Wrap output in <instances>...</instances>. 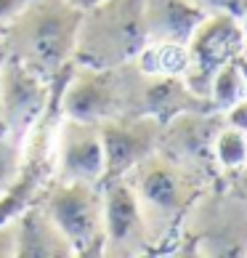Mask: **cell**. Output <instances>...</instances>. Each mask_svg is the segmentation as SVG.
I'll list each match as a JSON object with an SVG mask.
<instances>
[{"label": "cell", "instance_id": "18", "mask_svg": "<svg viewBox=\"0 0 247 258\" xmlns=\"http://www.w3.org/2000/svg\"><path fill=\"white\" fill-rule=\"evenodd\" d=\"M192 3H197L205 14H215V11H236L239 14V8L244 6L239 0H192Z\"/></svg>", "mask_w": 247, "mask_h": 258}, {"label": "cell", "instance_id": "2", "mask_svg": "<svg viewBox=\"0 0 247 258\" xmlns=\"http://www.w3.org/2000/svg\"><path fill=\"white\" fill-rule=\"evenodd\" d=\"M125 178L144 213L154 250L173 240L186 210L194 205V200L207 184H213L210 178L176 162L159 149H154L138 165H133Z\"/></svg>", "mask_w": 247, "mask_h": 258}, {"label": "cell", "instance_id": "1", "mask_svg": "<svg viewBox=\"0 0 247 258\" xmlns=\"http://www.w3.org/2000/svg\"><path fill=\"white\" fill-rule=\"evenodd\" d=\"M80 14L69 0H27L14 22L0 32L6 56L43 80H56L72 64Z\"/></svg>", "mask_w": 247, "mask_h": 258}, {"label": "cell", "instance_id": "4", "mask_svg": "<svg viewBox=\"0 0 247 258\" xmlns=\"http://www.w3.org/2000/svg\"><path fill=\"white\" fill-rule=\"evenodd\" d=\"M144 45V0H101L80 14L72 61L107 70L133 61Z\"/></svg>", "mask_w": 247, "mask_h": 258}, {"label": "cell", "instance_id": "16", "mask_svg": "<svg viewBox=\"0 0 247 258\" xmlns=\"http://www.w3.org/2000/svg\"><path fill=\"white\" fill-rule=\"evenodd\" d=\"M22 160H24V144L6 139L0 133V195L16 181L19 170H22Z\"/></svg>", "mask_w": 247, "mask_h": 258}, {"label": "cell", "instance_id": "8", "mask_svg": "<svg viewBox=\"0 0 247 258\" xmlns=\"http://www.w3.org/2000/svg\"><path fill=\"white\" fill-rule=\"evenodd\" d=\"M104 200V255L141 258L154 253L149 226L125 176L101 181Z\"/></svg>", "mask_w": 247, "mask_h": 258}, {"label": "cell", "instance_id": "13", "mask_svg": "<svg viewBox=\"0 0 247 258\" xmlns=\"http://www.w3.org/2000/svg\"><path fill=\"white\" fill-rule=\"evenodd\" d=\"M16 258H74L72 245L40 203H30L16 216Z\"/></svg>", "mask_w": 247, "mask_h": 258}, {"label": "cell", "instance_id": "9", "mask_svg": "<svg viewBox=\"0 0 247 258\" xmlns=\"http://www.w3.org/2000/svg\"><path fill=\"white\" fill-rule=\"evenodd\" d=\"M51 178L77 181V184H101L104 147H101L99 122L59 114V122L53 128Z\"/></svg>", "mask_w": 247, "mask_h": 258}, {"label": "cell", "instance_id": "12", "mask_svg": "<svg viewBox=\"0 0 247 258\" xmlns=\"http://www.w3.org/2000/svg\"><path fill=\"white\" fill-rule=\"evenodd\" d=\"M205 11L192 0H144V32L151 45H186Z\"/></svg>", "mask_w": 247, "mask_h": 258}, {"label": "cell", "instance_id": "23", "mask_svg": "<svg viewBox=\"0 0 247 258\" xmlns=\"http://www.w3.org/2000/svg\"><path fill=\"white\" fill-rule=\"evenodd\" d=\"M239 3H247V0H239Z\"/></svg>", "mask_w": 247, "mask_h": 258}, {"label": "cell", "instance_id": "11", "mask_svg": "<svg viewBox=\"0 0 247 258\" xmlns=\"http://www.w3.org/2000/svg\"><path fill=\"white\" fill-rule=\"evenodd\" d=\"M162 122L154 117H115L99 122L101 147H104V181L128 176L133 165H138L157 149Z\"/></svg>", "mask_w": 247, "mask_h": 258}, {"label": "cell", "instance_id": "21", "mask_svg": "<svg viewBox=\"0 0 247 258\" xmlns=\"http://www.w3.org/2000/svg\"><path fill=\"white\" fill-rule=\"evenodd\" d=\"M69 3L77 8V11H88V8H93V6H99L101 0H69Z\"/></svg>", "mask_w": 247, "mask_h": 258}, {"label": "cell", "instance_id": "5", "mask_svg": "<svg viewBox=\"0 0 247 258\" xmlns=\"http://www.w3.org/2000/svg\"><path fill=\"white\" fill-rule=\"evenodd\" d=\"M72 245L74 255H104V200L101 184L48 181L35 200Z\"/></svg>", "mask_w": 247, "mask_h": 258}, {"label": "cell", "instance_id": "19", "mask_svg": "<svg viewBox=\"0 0 247 258\" xmlns=\"http://www.w3.org/2000/svg\"><path fill=\"white\" fill-rule=\"evenodd\" d=\"M27 6V0H0V32L14 22V16Z\"/></svg>", "mask_w": 247, "mask_h": 258}, {"label": "cell", "instance_id": "22", "mask_svg": "<svg viewBox=\"0 0 247 258\" xmlns=\"http://www.w3.org/2000/svg\"><path fill=\"white\" fill-rule=\"evenodd\" d=\"M3 59H6V51H3V43H0V70H3Z\"/></svg>", "mask_w": 247, "mask_h": 258}, {"label": "cell", "instance_id": "14", "mask_svg": "<svg viewBox=\"0 0 247 258\" xmlns=\"http://www.w3.org/2000/svg\"><path fill=\"white\" fill-rule=\"evenodd\" d=\"M213 160H215L218 176L247 170V131L223 122L213 139Z\"/></svg>", "mask_w": 247, "mask_h": 258}, {"label": "cell", "instance_id": "3", "mask_svg": "<svg viewBox=\"0 0 247 258\" xmlns=\"http://www.w3.org/2000/svg\"><path fill=\"white\" fill-rule=\"evenodd\" d=\"M229 176L226 189L207 184L186 210L178 255H247V189H239L242 173Z\"/></svg>", "mask_w": 247, "mask_h": 258}, {"label": "cell", "instance_id": "20", "mask_svg": "<svg viewBox=\"0 0 247 258\" xmlns=\"http://www.w3.org/2000/svg\"><path fill=\"white\" fill-rule=\"evenodd\" d=\"M239 22H242V35H244V45H242L239 56H247V3L239 8Z\"/></svg>", "mask_w": 247, "mask_h": 258}, {"label": "cell", "instance_id": "7", "mask_svg": "<svg viewBox=\"0 0 247 258\" xmlns=\"http://www.w3.org/2000/svg\"><path fill=\"white\" fill-rule=\"evenodd\" d=\"M56 83L59 78L48 83L6 56L0 70V133L16 144H24L45 109L51 107Z\"/></svg>", "mask_w": 247, "mask_h": 258}, {"label": "cell", "instance_id": "15", "mask_svg": "<svg viewBox=\"0 0 247 258\" xmlns=\"http://www.w3.org/2000/svg\"><path fill=\"white\" fill-rule=\"evenodd\" d=\"M207 99H210V107L218 109V112H226L229 107L247 99V78H244V72L239 67V59L226 61L221 70L213 75Z\"/></svg>", "mask_w": 247, "mask_h": 258}, {"label": "cell", "instance_id": "6", "mask_svg": "<svg viewBox=\"0 0 247 258\" xmlns=\"http://www.w3.org/2000/svg\"><path fill=\"white\" fill-rule=\"evenodd\" d=\"M244 45L242 22L236 11H215L205 14V19L194 27L192 37L186 40V70L184 83L199 99H207L210 80L226 61L239 59ZM210 101V99H207Z\"/></svg>", "mask_w": 247, "mask_h": 258}, {"label": "cell", "instance_id": "17", "mask_svg": "<svg viewBox=\"0 0 247 258\" xmlns=\"http://www.w3.org/2000/svg\"><path fill=\"white\" fill-rule=\"evenodd\" d=\"M0 258H16V218L0 221Z\"/></svg>", "mask_w": 247, "mask_h": 258}, {"label": "cell", "instance_id": "10", "mask_svg": "<svg viewBox=\"0 0 247 258\" xmlns=\"http://www.w3.org/2000/svg\"><path fill=\"white\" fill-rule=\"evenodd\" d=\"M223 122V112L218 109H192L173 114L159 128L157 149L213 181L218 178V168L213 160V139Z\"/></svg>", "mask_w": 247, "mask_h": 258}]
</instances>
